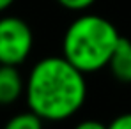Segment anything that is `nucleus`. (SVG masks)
I'll return each instance as SVG.
<instances>
[{
    "instance_id": "obj_4",
    "label": "nucleus",
    "mask_w": 131,
    "mask_h": 129,
    "mask_svg": "<svg viewBox=\"0 0 131 129\" xmlns=\"http://www.w3.org/2000/svg\"><path fill=\"white\" fill-rule=\"evenodd\" d=\"M25 92V83L16 65H0V106L13 104Z\"/></svg>"
},
{
    "instance_id": "obj_8",
    "label": "nucleus",
    "mask_w": 131,
    "mask_h": 129,
    "mask_svg": "<svg viewBox=\"0 0 131 129\" xmlns=\"http://www.w3.org/2000/svg\"><path fill=\"white\" fill-rule=\"evenodd\" d=\"M108 129H131V113L115 117L108 124Z\"/></svg>"
},
{
    "instance_id": "obj_3",
    "label": "nucleus",
    "mask_w": 131,
    "mask_h": 129,
    "mask_svg": "<svg viewBox=\"0 0 131 129\" xmlns=\"http://www.w3.org/2000/svg\"><path fill=\"white\" fill-rule=\"evenodd\" d=\"M34 46L30 25L18 16L0 18V64L18 65L27 60Z\"/></svg>"
},
{
    "instance_id": "obj_6",
    "label": "nucleus",
    "mask_w": 131,
    "mask_h": 129,
    "mask_svg": "<svg viewBox=\"0 0 131 129\" xmlns=\"http://www.w3.org/2000/svg\"><path fill=\"white\" fill-rule=\"evenodd\" d=\"M4 129H43V119L32 110L23 111V113L11 117Z\"/></svg>"
},
{
    "instance_id": "obj_1",
    "label": "nucleus",
    "mask_w": 131,
    "mask_h": 129,
    "mask_svg": "<svg viewBox=\"0 0 131 129\" xmlns=\"http://www.w3.org/2000/svg\"><path fill=\"white\" fill-rule=\"evenodd\" d=\"M28 108L43 120L73 117L87 97L85 73L62 57H46L32 67L25 85Z\"/></svg>"
},
{
    "instance_id": "obj_2",
    "label": "nucleus",
    "mask_w": 131,
    "mask_h": 129,
    "mask_svg": "<svg viewBox=\"0 0 131 129\" xmlns=\"http://www.w3.org/2000/svg\"><path fill=\"white\" fill-rule=\"evenodd\" d=\"M121 41L115 25L97 14H83L67 27L62 55L82 73H96L108 67Z\"/></svg>"
},
{
    "instance_id": "obj_7",
    "label": "nucleus",
    "mask_w": 131,
    "mask_h": 129,
    "mask_svg": "<svg viewBox=\"0 0 131 129\" xmlns=\"http://www.w3.org/2000/svg\"><path fill=\"white\" fill-rule=\"evenodd\" d=\"M57 2L67 11H85L96 0H57Z\"/></svg>"
},
{
    "instance_id": "obj_9",
    "label": "nucleus",
    "mask_w": 131,
    "mask_h": 129,
    "mask_svg": "<svg viewBox=\"0 0 131 129\" xmlns=\"http://www.w3.org/2000/svg\"><path fill=\"white\" fill-rule=\"evenodd\" d=\"M74 129H108V126L103 124V122H99V120H83Z\"/></svg>"
},
{
    "instance_id": "obj_5",
    "label": "nucleus",
    "mask_w": 131,
    "mask_h": 129,
    "mask_svg": "<svg viewBox=\"0 0 131 129\" xmlns=\"http://www.w3.org/2000/svg\"><path fill=\"white\" fill-rule=\"evenodd\" d=\"M110 71L112 74L122 81V83H131V41L121 37L112 58H110Z\"/></svg>"
},
{
    "instance_id": "obj_11",
    "label": "nucleus",
    "mask_w": 131,
    "mask_h": 129,
    "mask_svg": "<svg viewBox=\"0 0 131 129\" xmlns=\"http://www.w3.org/2000/svg\"><path fill=\"white\" fill-rule=\"evenodd\" d=\"M0 65H2V64H0Z\"/></svg>"
},
{
    "instance_id": "obj_10",
    "label": "nucleus",
    "mask_w": 131,
    "mask_h": 129,
    "mask_svg": "<svg viewBox=\"0 0 131 129\" xmlns=\"http://www.w3.org/2000/svg\"><path fill=\"white\" fill-rule=\"evenodd\" d=\"M14 4V0H0V13H4L5 9H9Z\"/></svg>"
}]
</instances>
